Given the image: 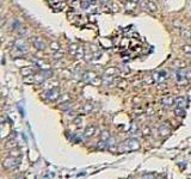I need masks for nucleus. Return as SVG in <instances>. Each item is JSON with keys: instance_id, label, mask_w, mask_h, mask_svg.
I'll return each instance as SVG.
<instances>
[{"instance_id": "f257e3e1", "label": "nucleus", "mask_w": 191, "mask_h": 179, "mask_svg": "<svg viewBox=\"0 0 191 179\" xmlns=\"http://www.w3.org/2000/svg\"><path fill=\"white\" fill-rule=\"evenodd\" d=\"M140 148V143L139 141L135 138H130V140H127L124 141L123 143H121V146L117 148L118 152H129V151H136Z\"/></svg>"}, {"instance_id": "f03ea898", "label": "nucleus", "mask_w": 191, "mask_h": 179, "mask_svg": "<svg viewBox=\"0 0 191 179\" xmlns=\"http://www.w3.org/2000/svg\"><path fill=\"white\" fill-rule=\"evenodd\" d=\"M19 165H20V156H12V155L6 158L2 163V166L6 170H16Z\"/></svg>"}, {"instance_id": "7ed1b4c3", "label": "nucleus", "mask_w": 191, "mask_h": 179, "mask_svg": "<svg viewBox=\"0 0 191 179\" xmlns=\"http://www.w3.org/2000/svg\"><path fill=\"white\" fill-rule=\"evenodd\" d=\"M152 79H153L154 83H158V84L164 83L165 80L167 79V72H165V70L155 72V73L152 75Z\"/></svg>"}, {"instance_id": "20e7f679", "label": "nucleus", "mask_w": 191, "mask_h": 179, "mask_svg": "<svg viewBox=\"0 0 191 179\" xmlns=\"http://www.w3.org/2000/svg\"><path fill=\"white\" fill-rule=\"evenodd\" d=\"M176 80H177V83H179V84L185 83V80H186L185 70H183V69H178L177 72H176Z\"/></svg>"}, {"instance_id": "39448f33", "label": "nucleus", "mask_w": 191, "mask_h": 179, "mask_svg": "<svg viewBox=\"0 0 191 179\" xmlns=\"http://www.w3.org/2000/svg\"><path fill=\"white\" fill-rule=\"evenodd\" d=\"M96 131H97V129H96L95 125H88V127L85 129V131H84V138H92L96 134Z\"/></svg>"}, {"instance_id": "423d86ee", "label": "nucleus", "mask_w": 191, "mask_h": 179, "mask_svg": "<svg viewBox=\"0 0 191 179\" xmlns=\"http://www.w3.org/2000/svg\"><path fill=\"white\" fill-rule=\"evenodd\" d=\"M175 105L177 109H184V106L186 105V99L184 97H177L175 99Z\"/></svg>"}, {"instance_id": "0eeeda50", "label": "nucleus", "mask_w": 191, "mask_h": 179, "mask_svg": "<svg viewBox=\"0 0 191 179\" xmlns=\"http://www.w3.org/2000/svg\"><path fill=\"white\" fill-rule=\"evenodd\" d=\"M96 78H97V74H96L95 72H86V73L84 74V80L88 84L92 83Z\"/></svg>"}, {"instance_id": "6e6552de", "label": "nucleus", "mask_w": 191, "mask_h": 179, "mask_svg": "<svg viewBox=\"0 0 191 179\" xmlns=\"http://www.w3.org/2000/svg\"><path fill=\"white\" fill-rule=\"evenodd\" d=\"M175 104V99L172 96H165V98L163 99V105L165 108H170Z\"/></svg>"}, {"instance_id": "1a4fd4ad", "label": "nucleus", "mask_w": 191, "mask_h": 179, "mask_svg": "<svg viewBox=\"0 0 191 179\" xmlns=\"http://www.w3.org/2000/svg\"><path fill=\"white\" fill-rule=\"evenodd\" d=\"M170 128H168V125L167 124H161L160 127H159V134L161 135V136H166V135H168L170 134Z\"/></svg>"}, {"instance_id": "9d476101", "label": "nucleus", "mask_w": 191, "mask_h": 179, "mask_svg": "<svg viewBox=\"0 0 191 179\" xmlns=\"http://www.w3.org/2000/svg\"><path fill=\"white\" fill-rule=\"evenodd\" d=\"M146 9H147L150 12H157V10H158L155 2L152 1V0H148V1H147V7H146Z\"/></svg>"}, {"instance_id": "9b49d317", "label": "nucleus", "mask_w": 191, "mask_h": 179, "mask_svg": "<svg viewBox=\"0 0 191 179\" xmlns=\"http://www.w3.org/2000/svg\"><path fill=\"white\" fill-rule=\"evenodd\" d=\"M47 98L49 99V100H55L57 96H59V92H57V90H52V91H49L48 93H47Z\"/></svg>"}, {"instance_id": "f8f14e48", "label": "nucleus", "mask_w": 191, "mask_h": 179, "mask_svg": "<svg viewBox=\"0 0 191 179\" xmlns=\"http://www.w3.org/2000/svg\"><path fill=\"white\" fill-rule=\"evenodd\" d=\"M110 138H111V135H110V133L108 130H104V131H102V134H100V140L102 141H104V142H108Z\"/></svg>"}, {"instance_id": "ddd939ff", "label": "nucleus", "mask_w": 191, "mask_h": 179, "mask_svg": "<svg viewBox=\"0 0 191 179\" xmlns=\"http://www.w3.org/2000/svg\"><path fill=\"white\" fill-rule=\"evenodd\" d=\"M182 37H183L184 40H190L191 31L189 29H183V30H182Z\"/></svg>"}, {"instance_id": "4468645a", "label": "nucleus", "mask_w": 191, "mask_h": 179, "mask_svg": "<svg viewBox=\"0 0 191 179\" xmlns=\"http://www.w3.org/2000/svg\"><path fill=\"white\" fill-rule=\"evenodd\" d=\"M116 73H117V68H115V67H110V68L105 70V75L106 77H114Z\"/></svg>"}, {"instance_id": "2eb2a0df", "label": "nucleus", "mask_w": 191, "mask_h": 179, "mask_svg": "<svg viewBox=\"0 0 191 179\" xmlns=\"http://www.w3.org/2000/svg\"><path fill=\"white\" fill-rule=\"evenodd\" d=\"M93 111V105L92 104H85L84 108H82V112L84 113H90Z\"/></svg>"}, {"instance_id": "dca6fc26", "label": "nucleus", "mask_w": 191, "mask_h": 179, "mask_svg": "<svg viewBox=\"0 0 191 179\" xmlns=\"http://www.w3.org/2000/svg\"><path fill=\"white\" fill-rule=\"evenodd\" d=\"M182 52L186 55H191V44H186V45H183L182 48Z\"/></svg>"}, {"instance_id": "f3484780", "label": "nucleus", "mask_w": 191, "mask_h": 179, "mask_svg": "<svg viewBox=\"0 0 191 179\" xmlns=\"http://www.w3.org/2000/svg\"><path fill=\"white\" fill-rule=\"evenodd\" d=\"M176 113H177V116L178 117H183V116H184V115H185V110H184V109H177V108H176Z\"/></svg>"}, {"instance_id": "a211bd4d", "label": "nucleus", "mask_w": 191, "mask_h": 179, "mask_svg": "<svg viewBox=\"0 0 191 179\" xmlns=\"http://www.w3.org/2000/svg\"><path fill=\"white\" fill-rule=\"evenodd\" d=\"M142 134L143 135H146V136H150V129L148 127H145L143 129H142Z\"/></svg>"}, {"instance_id": "6ab92c4d", "label": "nucleus", "mask_w": 191, "mask_h": 179, "mask_svg": "<svg viewBox=\"0 0 191 179\" xmlns=\"http://www.w3.org/2000/svg\"><path fill=\"white\" fill-rule=\"evenodd\" d=\"M82 54H84V50H82V48H79V49H78V53H77V56H78V59L82 57Z\"/></svg>"}, {"instance_id": "aec40b11", "label": "nucleus", "mask_w": 191, "mask_h": 179, "mask_svg": "<svg viewBox=\"0 0 191 179\" xmlns=\"http://www.w3.org/2000/svg\"><path fill=\"white\" fill-rule=\"evenodd\" d=\"M75 123H78V125H81V120H80V118H78V120L75 121Z\"/></svg>"}, {"instance_id": "412c9836", "label": "nucleus", "mask_w": 191, "mask_h": 179, "mask_svg": "<svg viewBox=\"0 0 191 179\" xmlns=\"http://www.w3.org/2000/svg\"><path fill=\"white\" fill-rule=\"evenodd\" d=\"M16 179H23V178H16Z\"/></svg>"}, {"instance_id": "4be33fe9", "label": "nucleus", "mask_w": 191, "mask_h": 179, "mask_svg": "<svg viewBox=\"0 0 191 179\" xmlns=\"http://www.w3.org/2000/svg\"><path fill=\"white\" fill-rule=\"evenodd\" d=\"M190 65H191V62H190Z\"/></svg>"}]
</instances>
